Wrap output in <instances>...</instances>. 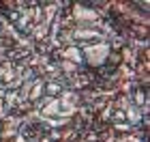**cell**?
Returning a JSON list of instances; mask_svg holds the SVG:
<instances>
[{
  "label": "cell",
  "instance_id": "6da1fadb",
  "mask_svg": "<svg viewBox=\"0 0 150 142\" xmlns=\"http://www.w3.org/2000/svg\"><path fill=\"white\" fill-rule=\"evenodd\" d=\"M105 56H107V47H103V45L97 47V50H94V47H92V50H88V60L94 63V65H99Z\"/></svg>",
  "mask_w": 150,
  "mask_h": 142
}]
</instances>
